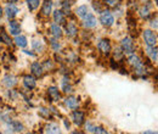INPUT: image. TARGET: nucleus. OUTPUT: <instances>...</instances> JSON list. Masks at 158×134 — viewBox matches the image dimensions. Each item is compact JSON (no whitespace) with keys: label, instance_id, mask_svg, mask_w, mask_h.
Instances as JSON below:
<instances>
[{"label":"nucleus","instance_id":"1","mask_svg":"<svg viewBox=\"0 0 158 134\" xmlns=\"http://www.w3.org/2000/svg\"><path fill=\"white\" fill-rule=\"evenodd\" d=\"M100 22L105 26V27H111L114 23V16L112 15L111 11L108 10H102L100 14Z\"/></svg>","mask_w":158,"mask_h":134},{"label":"nucleus","instance_id":"2","mask_svg":"<svg viewBox=\"0 0 158 134\" xmlns=\"http://www.w3.org/2000/svg\"><path fill=\"white\" fill-rule=\"evenodd\" d=\"M120 46H122V50H123V53L124 54H128V55H130V54H134V51L136 50V48H135V44H134V41H133V39L130 38H124L122 40V44H120Z\"/></svg>","mask_w":158,"mask_h":134},{"label":"nucleus","instance_id":"3","mask_svg":"<svg viewBox=\"0 0 158 134\" xmlns=\"http://www.w3.org/2000/svg\"><path fill=\"white\" fill-rule=\"evenodd\" d=\"M142 37H143V40H145L146 45H148V46H153V45H156V43H157V36H156V33L152 32L151 29H146V31H143Z\"/></svg>","mask_w":158,"mask_h":134},{"label":"nucleus","instance_id":"4","mask_svg":"<svg viewBox=\"0 0 158 134\" xmlns=\"http://www.w3.org/2000/svg\"><path fill=\"white\" fill-rule=\"evenodd\" d=\"M4 12H5V15L7 16V19H12L19 15L20 9H19V6H17L16 4H6V6H5V9H4Z\"/></svg>","mask_w":158,"mask_h":134},{"label":"nucleus","instance_id":"5","mask_svg":"<svg viewBox=\"0 0 158 134\" xmlns=\"http://www.w3.org/2000/svg\"><path fill=\"white\" fill-rule=\"evenodd\" d=\"M52 6H54V2L52 0H43L41 2V9H40V14L45 17H49L50 14L52 12Z\"/></svg>","mask_w":158,"mask_h":134},{"label":"nucleus","instance_id":"6","mask_svg":"<svg viewBox=\"0 0 158 134\" xmlns=\"http://www.w3.org/2000/svg\"><path fill=\"white\" fill-rule=\"evenodd\" d=\"M81 19H83L84 27H86V28H94L96 26V23H98V19H96V17L91 12H89L86 16H84Z\"/></svg>","mask_w":158,"mask_h":134},{"label":"nucleus","instance_id":"7","mask_svg":"<svg viewBox=\"0 0 158 134\" xmlns=\"http://www.w3.org/2000/svg\"><path fill=\"white\" fill-rule=\"evenodd\" d=\"M98 48L102 55H108L111 51V43L108 39H101L100 43L98 44Z\"/></svg>","mask_w":158,"mask_h":134},{"label":"nucleus","instance_id":"8","mask_svg":"<svg viewBox=\"0 0 158 134\" xmlns=\"http://www.w3.org/2000/svg\"><path fill=\"white\" fill-rule=\"evenodd\" d=\"M72 119H73V123H74V124H77V126H81V124L84 123V121H85L84 112L78 111V110L73 111V114H72Z\"/></svg>","mask_w":158,"mask_h":134},{"label":"nucleus","instance_id":"9","mask_svg":"<svg viewBox=\"0 0 158 134\" xmlns=\"http://www.w3.org/2000/svg\"><path fill=\"white\" fill-rule=\"evenodd\" d=\"M66 33L68 37H76L78 34V27L74 22H68V24H66Z\"/></svg>","mask_w":158,"mask_h":134},{"label":"nucleus","instance_id":"10","mask_svg":"<svg viewBox=\"0 0 158 134\" xmlns=\"http://www.w3.org/2000/svg\"><path fill=\"white\" fill-rule=\"evenodd\" d=\"M128 62H129L130 66H133V68H138V67H140V66L143 63V62L141 61L140 56H138L136 54H130V56L128 58Z\"/></svg>","mask_w":158,"mask_h":134},{"label":"nucleus","instance_id":"11","mask_svg":"<svg viewBox=\"0 0 158 134\" xmlns=\"http://www.w3.org/2000/svg\"><path fill=\"white\" fill-rule=\"evenodd\" d=\"M9 28H10V33H11L12 36H19V34H20L21 26L17 21H15V19L10 21V22H9Z\"/></svg>","mask_w":158,"mask_h":134},{"label":"nucleus","instance_id":"12","mask_svg":"<svg viewBox=\"0 0 158 134\" xmlns=\"http://www.w3.org/2000/svg\"><path fill=\"white\" fill-rule=\"evenodd\" d=\"M23 84L29 90H32V89H34L37 87V82H35V79L32 76H24V78H23Z\"/></svg>","mask_w":158,"mask_h":134},{"label":"nucleus","instance_id":"13","mask_svg":"<svg viewBox=\"0 0 158 134\" xmlns=\"http://www.w3.org/2000/svg\"><path fill=\"white\" fill-rule=\"evenodd\" d=\"M31 70H32V73L35 77H38V78L43 76V73H44V68H43V66L40 65L39 62H33L32 66H31Z\"/></svg>","mask_w":158,"mask_h":134},{"label":"nucleus","instance_id":"14","mask_svg":"<svg viewBox=\"0 0 158 134\" xmlns=\"http://www.w3.org/2000/svg\"><path fill=\"white\" fill-rule=\"evenodd\" d=\"M2 83H4L5 87H7V88H12V87H15V85L17 84V78L14 76H11V75H7V76L4 78Z\"/></svg>","mask_w":158,"mask_h":134},{"label":"nucleus","instance_id":"15","mask_svg":"<svg viewBox=\"0 0 158 134\" xmlns=\"http://www.w3.org/2000/svg\"><path fill=\"white\" fill-rule=\"evenodd\" d=\"M146 54L148 55V58H151L152 61H156L158 58V49L156 48V45H153V46H148V45H147V48H146Z\"/></svg>","mask_w":158,"mask_h":134},{"label":"nucleus","instance_id":"16","mask_svg":"<svg viewBox=\"0 0 158 134\" xmlns=\"http://www.w3.org/2000/svg\"><path fill=\"white\" fill-rule=\"evenodd\" d=\"M48 95L49 97L52 100V101H59L60 100V92L59 89L56 88V87H50L49 89H48Z\"/></svg>","mask_w":158,"mask_h":134},{"label":"nucleus","instance_id":"17","mask_svg":"<svg viewBox=\"0 0 158 134\" xmlns=\"http://www.w3.org/2000/svg\"><path fill=\"white\" fill-rule=\"evenodd\" d=\"M64 104H66V106H68L69 109H72V110H76L77 107H78V99L77 97H74V96H68L66 100H64Z\"/></svg>","mask_w":158,"mask_h":134},{"label":"nucleus","instance_id":"18","mask_svg":"<svg viewBox=\"0 0 158 134\" xmlns=\"http://www.w3.org/2000/svg\"><path fill=\"white\" fill-rule=\"evenodd\" d=\"M101 2L103 4V6H106L108 9H117L120 6L122 0H102Z\"/></svg>","mask_w":158,"mask_h":134},{"label":"nucleus","instance_id":"19","mask_svg":"<svg viewBox=\"0 0 158 134\" xmlns=\"http://www.w3.org/2000/svg\"><path fill=\"white\" fill-rule=\"evenodd\" d=\"M54 21L60 23V24L64 23V22H66L64 12H63L62 10H55V11H54Z\"/></svg>","mask_w":158,"mask_h":134},{"label":"nucleus","instance_id":"20","mask_svg":"<svg viewBox=\"0 0 158 134\" xmlns=\"http://www.w3.org/2000/svg\"><path fill=\"white\" fill-rule=\"evenodd\" d=\"M89 12H90V10H89V7H88L86 5H80V6H78V7L76 9V15L78 16L79 19H83V17L86 16Z\"/></svg>","mask_w":158,"mask_h":134},{"label":"nucleus","instance_id":"21","mask_svg":"<svg viewBox=\"0 0 158 134\" xmlns=\"http://www.w3.org/2000/svg\"><path fill=\"white\" fill-rule=\"evenodd\" d=\"M50 31H51V34L55 37V38H61L62 37V29H61V27H60L59 24H56V23H54V24H51V27H50Z\"/></svg>","mask_w":158,"mask_h":134},{"label":"nucleus","instance_id":"22","mask_svg":"<svg viewBox=\"0 0 158 134\" xmlns=\"http://www.w3.org/2000/svg\"><path fill=\"white\" fill-rule=\"evenodd\" d=\"M26 2L29 11H35L41 5V0H26Z\"/></svg>","mask_w":158,"mask_h":134},{"label":"nucleus","instance_id":"23","mask_svg":"<svg viewBox=\"0 0 158 134\" xmlns=\"http://www.w3.org/2000/svg\"><path fill=\"white\" fill-rule=\"evenodd\" d=\"M139 15H140V17H141V19H150V16H151L150 9H148V7H146V5L141 6V7L139 9Z\"/></svg>","mask_w":158,"mask_h":134},{"label":"nucleus","instance_id":"24","mask_svg":"<svg viewBox=\"0 0 158 134\" xmlns=\"http://www.w3.org/2000/svg\"><path fill=\"white\" fill-rule=\"evenodd\" d=\"M45 132H46V133H60L61 131H60V127L56 123H50V124L46 126Z\"/></svg>","mask_w":158,"mask_h":134},{"label":"nucleus","instance_id":"25","mask_svg":"<svg viewBox=\"0 0 158 134\" xmlns=\"http://www.w3.org/2000/svg\"><path fill=\"white\" fill-rule=\"evenodd\" d=\"M15 43H16V45L20 46V48H26V46H27V38L23 37V36H16Z\"/></svg>","mask_w":158,"mask_h":134},{"label":"nucleus","instance_id":"26","mask_svg":"<svg viewBox=\"0 0 158 134\" xmlns=\"http://www.w3.org/2000/svg\"><path fill=\"white\" fill-rule=\"evenodd\" d=\"M32 45H33V49H34L35 51H39V53H41V51L44 50V45H43V43H41L40 40H33Z\"/></svg>","mask_w":158,"mask_h":134},{"label":"nucleus","instance_id":"27","mask_svg":"<svg viewBox=\"0 0 158 134\" xmlns=\"http://www.w3.org/2000/svg\"><path fill=\"white\" fill-rule=\"evenodd\" d=\"M0 40H1V41H4V43H5V44H7V45H11V39H10V37L7 36V33H6V32H4V31L0 33Z\"/></svg>","mask_w":158,"mask_h":134},{"label":"nucleus","instance_id":"28","mask_svg":"<svg viewBox=\"0 0 158 134\" xmlns=\"http://www.w3.org/2000/svg\"><path fill=\"white\" fill-rule=\"evenodd\" d=\"M93 7H94V10H95V11H98L99 14H101V11L103 10V9H102V7H103V4H102V2H100V1L94 0V1H93Z\"/></svg>","mask_w":158,"mask_h":134},{"label":"nucleus","instance_id":"29","mask_svg":"<svg viewBox=\"0 0 158 134\" xmlns=\"http://www.w3.org/2000/svg\"><path fill=\"white\" fill-rule=\"evenodd\" d=\"M50 44H51V46H52V49H54L55 51H59L60 48H61L60 43H59V41H56L55 39H51V40H50Z\"/></svg>","mask_w":158,"mask_h":134},{"label":"nucleus","instance_id":"30","mask_svg":"<svg viewBox=\"0 0 158 134\" xmlns=\"http://www.w3.org/2000/svg\"><path fill=\"white\" fill-rule=\"evenodd\" d=\"M123 51L119 49V48H117L116 50H114V53H113V55H114V58H117V60H122L123 58Z\"/></svg>","mask_w":158,"mask_h":134},{"label":"nucleus","instance_id":"31","mask_svg":"<svg viewBox=\"0 0 158 134\" xmlns=\"http://www.w3.org/2000/svg\"><path fill=\"white\" fill-rule=\"evenodd\" d=\"M12 128H14L15 132H21V131L23 129V126L21 124L20 122H14V123H12Z\"/></svg>","mask_w":158,"mask_h":134},{"label":"nucleus","instance_id":"32","mask_svg":"<svg viewBox=\"0 0 158 134\" xmlns=\"http://www.w3.org/2000/svg\"><path fill=\"white\" fill-rule=\"evenodd\" d=\"M62 89H63L64 93H72V87H71L69 84H67L66 82H63V84H62Z\"/></svg>","mask_w":158,"mask_h":134},{"label":"nucleus","instance_id":"33","mask_svg":"<svg viewBox=\"0 0 158 134\" xmlns=\"http://www.w3.org/2000/svg\"><path fill=\"white\" fill-rule=\"evenodd\" d=\"M39 114L43 116V117H45V118H49V117H50V111H49L48 109H40Z\"/></svg>","mask_w":158,"mask_h":134},{"label":"nucleus","instance_id":"34","mask_svg":"<svg viewBox=\"0 0 158 134\" xmlns=\"http://www.w3.org/2000/svg\"><path fill=\"white\" fill-rule=\"evenodd\" d=\"M93 132H94V133H102V134L107 133V131H106V129H103L102 127H94Z\"/></svg>","mask_w":158,"mask_h":134},{"label":"nucleus","instance_id":"35","mask_svg":"<svg viewBox=\"0 0 158 134\" xmlns=\"http://www.w3.org/2000/svg\"><path fill=\"white\" fill-rule=\"evenodd\" d=\"M44 66H45L46 68H49V70H52V68H54V63H52L50 60H46V61L44 62Z\"/></svg>","mask_w":158,"mask_h":134},{"label":"nucleus","instance_id":"36","mask_svg":"<svg viewBox=\"0 0 158 134\" xmlns=\"http://www.w3.org/2000/svg\"><path fill=\"white\" fill-rule=\"evenodd\" d=\"M151 26H152L153 28H158V19H153V21L151 22Z\"/></svg>","mask_w":158,"mask_h":134},{"label":"nucleus","instance_id":"37","mask_svg":"<svg viewBox=\"0 0 158 134\" xmlns=\"http://www.w3.org/2000/svg\"><path fill=\"white\" fill-rule=\"evenodd\" d=\"M5 1H6L7 4H16L17 0H5Z\"/></svg>","mask_w":158,"mask_h":134},{"label":"nucleus","instance_id":"38","mask_svg":"<svg viewBox=\"0 0 158 134\" xmlns=\"http://www.w3.org/2000/svg\"><path fill=\"white\" fill-rule=\"evenodd\" d=\"M2 14H4V9H2V6H1V4H0V17L2 16Z\"/></svg>","mask_w":158,"mask_h":134},{"label":"nucleus","instance_id":"39","mask_svg":"<svg viewBox=\"0 0 158 134\" xmlns=\"http://www.w3.org/2000/svg\"><path fill=\"white\" fill-rule=\"evenodd\" d=\"M64 126H66V127H67V128H69V123H68V122H67V121H66V119H64Z\"/></svg>","mask_w":158,"mask_h":134},{"label":"nucleus","instance_id":"40","mask_svg":"<svg viewBox=\"0 0 158 134\" xmlns=\"http://www.w3.org/2000/svg\"><path fill=\"white\" fill-rule=\"evenodd\" d=\"M156 80H157V83H158V75L156 76Z\"/></svg>","mask_w":158,"mask_h":134},{"label":"nucleus","instance_id":"41","mask_svg":"<svg viewBox=\"0 0 158 134\" xmlns=\"http://www.w3.org/2000/svg\"><path fill=\"white\" fill-rule=\"evenodd\" d=\"M156 2H157V4H158V0H156Z\"/></svg>","mask_w":158,"mask_h":134}]
</instances>
